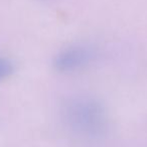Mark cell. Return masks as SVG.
I'll return each mask as SVG.
<instances>
[{
  "label": "cell",
  "mask_w": 147,
  "mask_h": 147,
  "mask_svg": "<svg viewBox=\"0 0 147 147\" xmlns=\"http://www.w3.org/2000/svg\"><path fill=\"white\" fill-rule=\"evenodd\" d=\"M95 57L94 51L86 45H74L61 51L53 61L55 67L61 73L76 71L89 65Z\"/></svg>",
  "instance_id": "1"
},
{
  "label": "cell",
  "mask_w": 147,
  "mask_h": 147,
  "mask_svg": "<svg viewBox=\"0 0 147 147\" xmlns=\"http://www.w3.org/2000/svg\"><path fill=\"white\" fill-rule=\"evenodd\" d=\"M13 71V65L9 59L0 57V82L7 79Z\"/></svg>",
  "instance_id": "2"
}]
</instances>
